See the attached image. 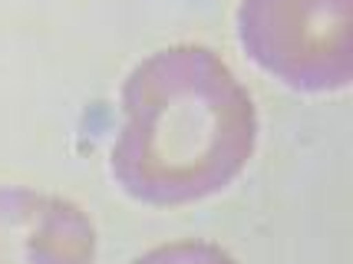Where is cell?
I'll use <instances>...</instances> for the list:
<instances>
[{
    "label": "cell",
    "mask_w": 353,
    "mask_h": 264,
    "mask_svg": "<svg viewBox=\"0 0 353 264\" xmlns=\"http://www.w3.org/2000/svg\"><path fill=\"white\" fill-rule=\"evenodd\" d=\"M132 264H234V258L215 241L185 238V241H169V245L145 251Z\"/></svg>",
    "instance_id": "obj_4"
},
{
    "label": "cell",
    "mask_w": 353,
    "mask_h": 264,
    "mask_svg": "<svg viewBox=\"0 0 353 264\" xmlns=\"http://www.w3.org/2000/svg\"><path fill=\"white\" fill-rule=\"evenodd\" d=\"M123 116L112 179L129 199L155 208L225 192L258 145V109L241 79L195 43L139 63L123 83Z\"/></svg>",
    "instance_id": "obj_1"
},
{
    "label": "cell",
    "mask_w": 353,
    "mask_h": 264,
    "mask_svg": "<svg viewBox=\"0 0 353 264\" xmlns=\"http://www.w3.org/2000/svg\"><path fill=\"white\" fill-rule=\"evenodd\" d=\"M234 23L248 60L297 93L353 83V0H241Z\"/></svg>",
    "instance_id": "obj_2"
},
{
    "label": "cell",
    "mask_w": 353,
    "mask_h": 264,
    "mask_svg": "<svg viewBox=\"0 0 353 264\" xmlns=\"http://www.w3.org/2000/svg\"><path fill=\"white\" fill-rule=\"evenodd\" d=\"M96 228L70 199L0 185V264H92Z\"/></svg>",
    "instance_id": "obj_3"
}]
</instances>
